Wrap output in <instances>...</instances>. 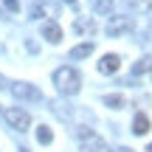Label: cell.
I'll return each mask as SVG.
<instances>
[{"label":"cell","instance_id":"6","mask_svg":"<svg viewBox=\"0 0 152 152\" xmlns=\"http://www.w3.org/2000/svg\"><path fill=\"white\" fill-rule=\"evenodd\" d=\"M118 68H121V56L118 54H104L102 62H99V73H107V76L115 73Z\"/></svg>","mask_w":152,"mask_h":152},{"label":"cell","instance_id":"14","mask_svg":"<svg viewBox=\"0 0 152 152\" xmlns=\"http://www.w3.org/2000/svg\"><path fill=\"white\" fill-rule=\"evenodd\" d=\"M90 6L96 14H110L113 11V0H90Z\"/></svg>","mask_w":152,"mask_h":152},{"label":"cell","instance_id":"15","mask_svg":"<svg viewBox=\"0 0 152 152\" xmlns=\"http://www.w3.org/2000/svg\"><path fill=\"white\" fill-rule=\"evenodd\" d=\"M37 141H39V144H51V141H54V132H51V127H45V124L37 127Z\"/></svg>","mask_w":152,"mask_h":152},{"label":"cell","instance_id":"4","mask_svg":"<svg viewBox=\"0 0 152 152\" xmlns=\"http://www.w3.org/2000/svg\"><path fill=\"white\" fill-rule=\"evenodd\" d=\"M3 118L11 124V130H20V132H26L31 127V115L23 107H3Z\"/></svg>","mask_w":152,"mask_h":152},{"label":"cell","instance_id":"13","mask_svg":"<svg viewBox=\"0 0 152 152\" xmlns=\"http://www.w3.org/2000/svg\"><path fill=\"white\" fill-rule=\"evenodd\" d=\"M104 104H107L110 110H121V107H127V99L121 96V93H107V96H104Z\"/></svg>","mask_w":152,"mask_h":152},{"label":"cell","instance_id":"9","mask_svg":"<svg viewBox=\"0 0 152 152\" xmlns=\"http://www.w3.org/2000/svg\"><path fill=\"white\" fill-rule=\"evenodd\" d=\"M73 31H76V34H87V37H93V34H96V23H93L90 17H87V20H85V17H79V20L73 23Z\"/></svg>","mask_w":152,"mask_h":152},{"label":"cell","instance_id":"21","mask_svg":"<svg viewBox=\"0 0 152 152\" xmlns=\"http://www.w3.org/2000/svg\"><path fill=\"white\" fill-rule=\"evenodd\" d=\"M0 87H6V76H0Z\"/></svg>","mask_w":152,"mask_h":152},{"label":"cell","instance_id":"23","mask_svg":"<svg viewBox=\"0 0 152 152\" xmlns=\"http://www.w3.org/2000/svg\"><path fill=\"white\" fill-rule=\"evenodd\" d=\"M147 152H152V144H147Z\"/></svg>","mask_w":152,"mask_h":152},{"label":"cell","instance_id":"22","mask_svg":"<svg viewBox=\"0 0 152 152\" xmlns=\"http://www.w3.org/2000/svg\"><path fill=\"white\" fill-rule=\"evenodd\" d=\"M118 152H132V149H127V147H121V149H118Z\"/></svg>","mask_w":152,"mask_h":152},{"label":"cell","instance_id":"1","mask_svg":"<svg viewBox=\"0 0 152 152\" xmlns=\"http://www.w3.org/2000/svg\"><path fill=\"white\" fill-rule=\"evenodd\" d=\"M54 85H56V90H59L62 96H76L79 87H82V76H79L76 68L62 65V68L54 71Z\"/></svg>","mask_w":152,"mask_h":152},{"label":"cell","instance_id":"16","mask_svg":"<svg viewBox=\"0 0 152 152\" xmlns=\"http://www.w3.org/2000/svg\"><path fill=\"white\" fill-rule=\"evenodd\" d=\"M132 11H138V14H149L152 11V0H130Z\"/></svg>","mask_w":152,"mask_h":152},{"label":"cell","instance_id":"19","mask_svg":"<svg viewBox=\"0 0 152 152\" xmlns=\"http://www.w3.org/2000/svg\"><path fill=\"white\" fill-rule=\"evenodd\" d=\"M59 3H65V6H71V9L76 11V9H79V0H59Z\"/></svg>","mask_w":152,"mask_h":152},{"label":"cell","instance_id":"12","mask_svg":"<svg viewBox=\"0 0 152 152\" xmlns=\"http://www.w3.org/2000/svg\"><path fill=\"white\" fill-rule=\"evenodd\" d=\"M147 130H149V118H147V113H135V118H132V132H135V135H144Z\"/></svg>","mask_w":152,"mask_h":152},{"label":"cell","instance_id":"11","mask_svg":"<svg viewBox=\"0 0 152 152\" xmlns=\"http://www.w3.org/2000/svg\"><path fill=\"white\" fill-rule=\"evenodd\" d=\"M149 71H152V56H141V59L132 65L130 79H135V76H141V73H149Z\"/></svg>","mask_w":152,"mask_h":152},{"label":"cell","instance_id":"8","mask_svg":"<svg viewBox=\"0 0 152 152\" xmlns=\"http://www.w3.org/2000/svg\"><path fill=\"white\" fill-rule=\"evenodd\" d=\"M51 110L56 113V118H62V121H71V115H73V107L68 102H62V99H56V102H51Z\"/></svg>","mask_w":152,"mask_h":152},{"label":"cell","instance_id":"5","mask_svg":"<svg viewBox=\"0 0 152 152\" xmlns=\"http://www.w3.org/2000/svg\"><path fill=\"white\" fill-rule=\"evenodd\" d=\"M107 37H121V34H130V31H135V20L132 17H127V14H118V17H110V23H107Z\"/></svg>","mask_w":152,"mask_h":152},{"label":"cell","instance_id":"18","mask_svg":"<svg viewBox=\"0 0 152 152\" xmlns=\"http://www.w3.org/2000/svg\"><path fill=\"white\" fill-rule=\"evenodd\" d=\"M3 6L9 11H20V0H3Z\"/></svg>","mask_w":152,"mask_h":152},{"label":"cell","instance_id":"3","mask_svg":"<svg viewBox=\"0 0 152 152\" xmlns=\"http://www.w3.org/2000/svg\"><path fill=\"white\" fill-rule=\"evenodd\" d=\"M11 96L17 99V102H42V90H39L37 85H31V82H14L11 85Z\"/></svg>","mask_w":152,"mask_h":152},{"label":"cell","instance_id":"7","mask_svg":"<svg viewBox=\"0 0 152 152\" xmlns=\"http://www.w3.org/2000/svg\"><path fill=\"white\" fill-rule=\"evenodd\" d=\"M42 37L48 39V42H54V45H56V42L62 39V28L56 26L54 20H48V23H42Z\"/></svg>","mask_w":152,"mask_h":152},{"label":"cell","instance_id":"10","mask_svg":"<svg viewBox=\"0 0 152 152\" xmlns=\"http://www.w3.org/2000/svg\"><path fill=\"white\" fill-rule=\"evenodd\" d=\"M93 48H96L93 42H79L76 48H71V54H68V56H71V59H87V56L93 54Z\"/></svg>","mask_w":152,"mask_h":152},{"label":"cell","instance_id":"17","mask_svg":"<svg viewBox=\"0 0 152 152\" xmlns=\"http://www.w3.org/2000/svg\"><path fill=\"white\" fill-rule=\"evenodd\" d=\"M42 14H48V6L39 3V0H34V6H31V20H39Z\"/></svg>","mask_w":152,"mask_h":152},{"label":"cell","instance_id":"20","mask_svg":"<svg viewBox=\"0 0 152 152\" xmlns=\"http://www.w3.org/2000/svg\"><path fill=\"white\" fill-rule=\"evenodd\" d=\"M26 48L31 51V54H37V42H34V39H28V42H26Z\"/></svg>","mask_w":152,"mask_h":152},{"label":"cell","instance_id":"2","mask_svg":"<svg viewBox=\"0 0 152 152\" xmlns=\"http://www.w3.org/2000/svg\"><path fill=\"white\" fill-rule=\"evenodd\" d=\"M76 138H79V144H82V152H110L107 144L93 130H87V127H76Z\"/></svg>","mask_w":152,"mask_h":152},{"label":"cell","instance_id":"24","mask_svg":"<svg viewBox=\"0 0 152 152\" xmlns=\"http://www.w3.org/2000/svg\"><path fill=\"white\" fill-rule=\"evenodd\" d=\"M149 31H152V26H149Z\"/></svg>","mask_w":152,"mask_h":152}]
</instances>
